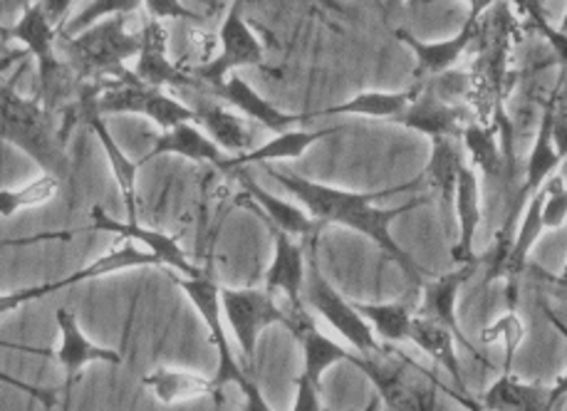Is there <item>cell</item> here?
<instances>
[{"label":"cell","mask_w":567,"mask_h":411,"mask_svg":"<svg viewBox=\"0 0 567 411\" xmlns=\"http://www.w3.org/2000/svg\"><path fill=\"white\" fill-rule=\"evenodd\" d=\"M266 174L270 178H276L288 194L296 196L302 204V208H306L315 220H320L322 226L338 224L342 228L357 230V234H362L364 238H370L386 258L394 260L396 266L402 268L406 280L412 282L414 288L424 286L422 268H419V263L396 244V238L392 236V224L404 214H412L414 208L424 206L426 198H414V202H409L404 206H394V208L377 206L380 198L412 192V188H416L419 184H424L422 176L414 178V182L382 188V192H344V188H334L328 184L310 182V178H302L296 174L278 172V168L272 166H266Z\"/></svg>","instance_id":"6da1fadb"},{"label":"cell","mask_w":567,"mask_h":411,"mask_svg":"<svg viewBox=\"0 0 567 411\" xmlns=\"http://www.w3.org/2000/svg\"><path fill=\"white\" fill-rule=\"evenodd\" d=\"M0 142L25 152L43 174L65 178L70 174V156L65 134L58 126L55 112H50L38 97H25L13 80L0 78Z\"/></svg>","instance_id":"7a4b0ae2"},{"label":"cell","mask_w":567,"mask_h":411,"mask_svg":"<svg viewBox=\"0 0 567 411\" xmlns=\"http://www.w3.org/2000/svg\"><path fill=\"white\" fill-rule=\"evenodd\" d=\"M350 364L370 379L390 411H449L439 402V379L394 347L384 355L352 352Z\"/></svg>","instance_id":"3957f363"},{"label":"cell","mask_w":567,"mask_h":411,"mask_svg":"<svg viewBox=\"0 0 567 411\" xmlns=\"http://www.w3.org/2000/svg\"><path fill=\"white\" fill-rule=\"evenodd\" d=\"M68 65L82 80L104 82L127 72V60L140 55V33H132L127 16L104 18L78 35H60Z\"/></svg>","instance_id":"277c9868"},{"label":"cell","mask_w":567,"mask_h":411,"mask_svg":"<svg viewBox=\"0 0 567 411\" xmlns=\"http://www.w3.org/2000/svg\"><path fill=\"white\" fill-rule=\"evenodd\" d=\"M94 104H97L102 117H107V114H142V117L159 126L162 132L172 130L176 124L194 122L192 107H186L184 102H178L164 90L134 78L132 70L114 80L100 82Z\"/></svg>","instance_id":"5b68a950"},{"label":"cell","mask_w":567,"mask_h":411,"mask_svg":"<svg viewBox=\"0 0 567 411\" xmlns=\"http://www.w3.org/2000/svg\"><path fill=\"white\" fill-rule=\"evenodd\" d=\"M6 40H16L23 45L38 62V82L40 90L35 97L45 104L50 112H55V102L62 97L68 88L70 65L58 55V28L50 23L40 0L25 6L23 16L18 18L16 25L3 30Z\"/></svg>","instance_id":"8992f818"},{"label":"cell","mask_w":567,"mask_h":411,"mask_svg":"<svg viewBox=\"0 0 567 411\" xmlns=\"http://www.w3.org/2000/svg\"><path fill=\"white\" fill-rule=\"evenodd\" d=\"M302 300H306L330 328L338 330L344 340L354 347L357 355H384L390 350V345H382L380 337L374 335L372 325L354 308V302L344 300L342 295L330 286V280L322 276L318 258H315V250L310 253Z\"/></svg>","instance_id":"52a82bcc"},{"label":"cell","mask_w":567,"mask_h":411,"mask_svg":"<svg viewBox=\"0 0 567 411\" xmlns=\"http://www.w3.org/2000/svg\"><path fill=\"white\" fill-rule=\"evenodd\" d=\"M220 308L234 330L246 364L254 362L258 335L270 325L290 330L292 315L286 312L266 288H220Z\"/></svg>","instance_id":"ba28073f"},{"label":"cell","mask_w":567,"mask_h":411,"mask_svg":"<svg viewBox=\"0 0 567 411\" xmlns=\"http://www.w3.org/2000/svg\"><path fill=\"white\" fill-rule=\"evenodd\" d=\"M169 273L172 282H176L178 288L186 292V298L194 302V308L202 315L206 322L208 337H212V345L218 352V370L214 374V384L218 392H224L226 384H240L248 372L238 364L234 350H230L228 335H226V325H224V308H220V288L208 276H198V278H186L178 276L174 270Z\"/></svg>","instance_id":"9c48e42d"},{"label":"cell","mask_w":567,"mask_h":411,"mask_svg":"<svg viewBox=\"0 0 567 411\" xmlns=\"http://www.w3.org/2000/svg\"><path fill=\"white\" fill-rule=\"evenodd\" d=\"M262 62H266V48L244 18L240 0H236L218 30V55L208 60L206 65H198L196 80L202 84H214L228 78L230 72L260 68Z\"/></svg>","instance_id":"30bf717a"},{"label":"cell","mask_w":567,"mask_h":411,"mask_svg":"<svg viewBox=\"0 0 567 411\" xmlns=\"http://www.w3.org/2000/svg\"><path fill=\"white\" fill-rule=\"evenodd\" d=\"M478 268H481V260L474 258V260L458 263V268L449 270L446 276L424 282V286H422V302H419L416 315H422V318H429V320H434L439 325H444V328H449L451 332H454L456 342L461 347H466V350L474 355L476 360H481L483 364L491 367L488 357H483L478 352V347L471 345V340L464 335V330H461L458 318H456L458 292H461V288H464L471 278L476 276Z\"/></svg>","instance_id":"8fae6325"},{"label":"cell","mask_w":567,"mask_h":411,"mask_svg":"<svg viewBox=\"0 0 567 411\" xmlns=\"http://www.w3.org/2000/svg\"><path fill=\"white\" fill-rule=\"evenodd\" d=\"M97 90H100V82H90V84H85V90H80V102L75 107V114H78V120L82 124H87L94 132V136H97L102 152L110 162L114 182H117V186H120L122 202H124V206H127V220L130 224H136V220H140V216H136V176H140V164L132 162L130 156L122 152V146L107 130V124H104V117L97 112V104H94Z\"/></svg>","instance_id":"7c38bea8"},{"label":"cell","mask_w":567,"mask_h":411,"mask_svg":"<svg viewBox=\"0 0 567 411\" xmlns=\"http://www.w3.org/2000/svg\"><path fill=\"white\" fill-rule=\"evenodd\" d=\"M134 78L152 84V88H202L196 75L178 68L169 58V30L162 20L150 18L140 30V55L134 62Z\"/></svg>","instance_id":"4fadbf2b"},{"label":"cell","mask_w":567,"mask_h":411,"mask_svg":"<svg viewBox=\"0 0 567 411\" xmlns=\"http://www.w3.org/2000/svg\"><path fill=\"white\" fill-rule=\"evenodd\" d=\"M90 218H92L94 230H110V234H114V236L134 240V244H142L146 248V253H152V256L159 258L164 270H174V273H178V276H186V278L202 276V270H198L194 263L186 258L182 244H178L176 238L162 234V230L144 228V226H140V220H136V224L124 220L122 224V220L110 216L102 206H92Z\"/></svg>","instance_id":"5bb4252c"},{"label":"cell","mask_w":567,"mask_h":411,"mask_svg":"<svg viewBox=\"0 0 567 411\" xmlns=\"http://www.w3.org/2000/svg\"><path fill=\"white\" fill-rule=\"evenodd\" d=\"M206 90L212 92L214 97H218L220 102H226V104H230V107H236L240 114H246L248 120H254L260 126H266V130H270L272 134L288 132L296 124L310 120V114L282 112L270 100L262 97L260 92L250 88V84L238 75V72H230V75L220 82L206 84Z\"/></svg>","instance_id":"9a60e30c"},{"label":"cell","mask_w":567,"mask_h":411,"mask_svg":"<svg viewBox=\"0 0 567 411\" xmlns=\"http://www.w3.org/2000/svg\"><path fill=\"white\" fill-rule=\"evenodd\" d=\"M55 322L60 330V347H58V362L68 377V389L75 387L82 370L92 362L102 364H122V355L117 350H110V347L94 345L87 340V335L80 330L75 312L68 308H60L55 312Z\"/></svg>","instance_id":"2e32d148"},{"label":"cell","mask_w":567,"mask_h":411,"mask_svg":"<svg viewBox=\"0 0 567 411\" xmlns=\"http://www.w3.org/2000/svg\"><path fill=\"white\" fill-rule=\"evenodd\" d=\"M394 122L406 126V130L426 134L429 140L461 136V130L468 124V104H449L424 90L422 82H419V94L414 102Z\"/></svg>","instance_id":"e0dca14e"},{"label":"cell","mask_w":567,"mask_h":411,"mask_svg":"<svg viewBox=\"0 0 567 411\" xmlns=\"http://www.w3.org/2000/svg\"><path fill=\"white\" fill-rule=\"evenodd\" d=\"M481 23H483V20H481ZM394 35H396V40H402L404 45L416 55V72H414V75L419 80H426L432 75H439V72H446L451 68H456V62L464 58V52H468V48L478 40L481 25L464 23V28H461L454 38L439 40V42L419 40L416 35L409 33L406 28H396Z\"/></svg>","instance_id":"ac0fdd59"},{"label":"cell","mask_w":567,"mask_h":411,"mask_svg":"<svg viewBox=\"0 0 567 411\" xmlns=\"http://www.w3.org/2000/svg\"><path fill=\"white\" fill-rule=\"evenodd\" d=\"M458 140L464 144V152L468 154V164L483 172V176L491 178V182L511 178L513 166H516V154H508L503 150L496 124L468 122L461 130Z\"/></svg>","instance_id":"d6986e66"},{"label":"cell","mask_w":567,"mask_h":411,"mask_svg":"<svg viewBox=\"0 0 567 411\" xmlns=\"http://www.w3.org/2000/svg\"><path fill=\"white\" fill-rule=\"evenodd\" d=\"M290 332L296 335L302 345V360H306V370H302V374H306L315 387H320L322 374L328 372L330 367L340 362H350L352 352L344 350L342 345L332 342L328 335H322L318 328H315V322L306 312V308L292 310Z\"/></svg>","instance_id":"ffe728a7"},{"label":"cell","mask_w":567,"mask_h":411,"mask_svg":"<svg viewBox=\"0 0 567 411\" xmlns=\"http://www.w3.org/2000/svg\"><path fill=\"white\" fill-rule=\"evenodd\" d=\"M272 238H276V256H272L270 268L266 273V290L278 292L282 290L292 302V310L306 308L302 305V288H306V253L292 240V236L282 234V230L272 228Z\"/></svg>","instance_id":"44dd1931"},{"label":"cell","mask_w":567,"mask_h":411,"mask_svg":"<svg viewBox=\"0 0 567 411\" xmlns=\"http://www.w3.org/2000/svg\"><path fill=\"white\" fill-rule=\"evenodd\" d=\"M194 122L230 156L254 150V132L240 114L226 110L220 102L202 97L194 104Z\"/></svg>","instance_id":"7402d4cb"},{"label":"cell","mask_w":567,"mask_h":411,"mask_svg":"<svg viewBox=\"0 0 567 411\" xmlns=\"http://www.w3.org/2000/svg\"><path fill=\"white\" fill-rule=\"evenodd\" d=\"M164 154L184 156V160H192L198 164H214V166H220L228 160L226 152L220 150L212 136L202 132V126L196 122L176 124L172 130L162 132L152 142V152L146 154L140 164L156 160V156H164Z\"/></svg>","instance_id":"603a6c76"},{"label":"cell","mask_w":567,"mask_h":411,"mask_svg":"<svg viewBox=\"0 0 567 411\" xmlns=\"http://www.w3.org/2000/svg\"><path fill=\"white\" fill-rule=\"evenodd\" d=\"M332 134H340L338 126L332 130H288L280 132L268 140L266 144L254 146V150L240 154V156H228V160L220 164L218 168H240L248 164H270V162H290V160H300L310 146L318 144L320 140H328Z\"/></svg>","instance_id":"cb8c5ba5"},{"label":"cell","mask_w":567,"mask_h":411,"mask_svg":"<svg viewBox=\"0 0 567 411\" xmlns=\"http://www.w3.org/2000/svg\"><path fill=\"white\" fill-rule=\"evenodd\" d=\"M454 208L458 218V244L454 248V260L466 263L474 260V240L478 234V226L483 220V206H481V182L476 168L466 164L464 172L458 176Z\"/></svg>","instance_id":"d4e9b609"},{"label":"cell","mask_w":567,"mask_h":411,"mask_svg":"<svg viewBox=\"0 0 567 411\" xmlns=\"http://www.w3.org/2000/svg\"><path fill=\"white\" fill-rule=\"evenodd\" d=\"M464 144L458 142V136H436L432 140V156L424 166V184L436 188L444 208L454 206L458 176L464 172Z\"/></svg>","instance_id":"484cf974"},{"label":"cell","mask_w":567,"mask_h":411,"mask_svg":"<svg viewBox=\"0 0 567 411\" xmlns=\"http://www.w3.org/2000/svg\"><path fill=\"white\" fill-rule=\"evenodd\" d=\"M486 411H553L550 387L523 382L513 372H503L483 394Z\"/></svg>","instance_id":"4316f807"},{"label":"cell","mask_w":567,"mask_h":411,"mask_svg":"<svg viewBox=\"0 0 567 411\" xmlns=\"http://www.w3.org/2000/svg\"><path fill=\"white\" fill-rule=\"evenodd\" d=\"M419 94V84L399 92H382V90H370L354 94L352 100L334 104V107L312 112L310 117H330V114H354V117H370V120H396L409 104L414 102Z\"/></svg>","instance_id":"83f0119b"},{"label":"cell","mask_w":567,"mask_h":411,"mask_svg":"<svg viewBox=\"0 0 567 411\" xmlns=\"http://www.w3.org/2000/svg\"><path fill=\"white\" fill-rule=\"evenodd\" d=\"M409 342H414L419 350L426 352L436 364L444 367L454 384L464 392V372H461L458 357H456V337L444 325H439L422 315L414 312L412 328H409Z\"/></svg>","instance_id":"f1b7e54d"},{"label":"cell","mask_w":567,"mask_h":411,"mask_svg":"<svg viewBox=\"0 0 567 411\" xmlns=\"http://www.w3.org/2000/svg\"><path fill=\"white\" fill-rule=\"evenodd\" d=\"M240 184H244L246 194L254 198V204H258L262 210H266L272 228L282 230V234L288 236H312L318 234L322 228L320 220H315L306 208H300L290 202H282L276 194L266 192V188H260L254 178L240 174Z\"/></svg>","instance_id":"f546056e"},{"label":"cell","mask_w":567,"mask_h":411,"mask_svg":"<svg viewBox=\"0 0 567 411\" xmlns=\"http://www.w3.org/2000/svg\"><path fill=\"white\" fill-rule=\"evenodd\" d=\"M144 387L156 397V402L172 407L176 402L196 397H214L220 402V392L214 384V379L198 377L192 372L176 370H154L144 377Z\"/></svg>","instance_id":"4dcf8cb0"},{"label":"cell","mask_w":567,"mask_h":411,"mask_svg":"<svg viewBox=\"0 0 567 411\" xmlns=\"http://www.w3.org/2000/svg\"><path fill=\"white\" fill-rule=\"evenodd\" d=\"M545 194H548V186H543L540 192L535 194L528 204H525L523 216H520V226L516 228V234H513L511 250L506 256V263H503L501 278H516L518 273L525 268V263H528L533 246L538 244V238L545 230V226H543Z\"/></svg>","instance_id":"1f68e13d"},{"label":"cell","mask_w":567,"mask_h":411,"mask_svg":"<svg viewBox=\"0 0 567 411\" xmlns=\"http://www.w3.org/2000/svg\"><path fill=\"white\" fill-rule=\"evenodd\" d=\"M362 318L384 342H409L414 310L406 302H354Z\"/></svg>","instance_id":"d6a6232c"},{"label":"cell","mask_w":567,"mask_h":411,"mask_svg":"<svg viewBox=\"0 0 567 411\" xmlns=\"http://www.w3.org/2000/svg\"><path fill=\"white\" fill-rule=\"evenodd\" d=\"M60 182L62 178L58 176L43 174L20 188H0V216L13 218L16 214H20V210L52 202L60 192Z\"/></svg>","instance_id":"836d02e7"},{"label":"cell","mask_w":567,"mask_h":411,"mask_svg":"<svg viewBox=\"0 0 567 411\" xmlns=\"http://www.w3.org/2000/svg\"><path fill=\"white\" fill-rule=\"evenodd\" d=\"M144 6V0H90L85 8H80L75 16H72L65 28L60 30V35H78L82 30H87L90 25L100 23L104 18H114V16H132Z\"/></svg>","instance_id":"e575fe53"},{"label":"cell","mask_w":567,"mask_h":411,"mask_svg":"<svg viewBox=\"0 0 567 411\" xmlns=\"http://www.w3.org/2000/svg\"><path fill=\"white\" fill-rule=\"evenodd\" d=\"M523 340H525V325L516 310V302H511L508 312H503L496 322H491L488 328L481 330L483 345L501 342L503 347H506V357H503V372H511L513 357H516Z\"/></svg>","instance_id":"d590c367"},{"label":"cell","mask_w":567,"mask_h":411,"mask_svg":"<svg viewBox=\"0 0 567 411\" xmlns=\"http://www.w3.org/2000/svg\"><path fill=\"white\" fill-rule=\"evenodd\" d=\"M422 88L436 94L439 100L449 104H468L471 97V70H458L451 68L446 72H439V75L426 78Z\"/></svg>","instance_id":"8d00e7d4"},{"label":"cell","mask_w":567,"mask_h":411,"mask_svg":"<svg viewBox=\"0 0 567 411\" xmlns=\"http://www.w3.org/2000/svg\"><path fill=\"white\" fill-rule=\"evenodd\" d=\"M520 10H523V16L528 18V25L538 30L543 40L553 48L555 58H558L560 65L567 70V35L563 33V30L548 23V18H545V13H543L540 0H528V3H525Z\"/></svg>","instance_id":"74e56055"},{"label":"cell","mask_w":567,"mask_h":411,"mask_svg":"<svg viewBox=\"0 0 567 411\" xmlns=\"http://www.w3.org/2000/svg\"><path fill=\"white\" fill-rule=\"evenodd\" d=\"M70 286H75V280H72V276L60 278V280H52V282H43V286H30V288H20V290L0 295V318H3V315H8V312L18 310V308H23V305H30V302H35V300H43L45 295L58 292V290H65Z\"/></svg>","instance_id":"f35d334b"},{"label":"cell","mask_w":567,"mask_h":411,"mask_svg":"<svg viewBox=\"0 0 567 411\" xmlns=\"http://www.w3.org/2000/svg\"><path fill=\"white\" fill-rule=\"evenodd\" d=\"M545 186H548V194H545L543 202V226L555 230L567 224V186L558 174L550 176Z\"/></svg>","instance_id":"ab89813d"},{"label":"cell","mask_w":567,"mask_h":411,"mask_svg":"<svg viewBox=\"0 0 567 411\" xmlns=\"http://www.w3.org/2000/svg\"><path fill=\"white\" fill-rule=\"evenodd\" d=\"M144 8L156 20H194V23H202V16L186 8L182 0H144Z\"/></svg>","instance_id":"60d3db41"},{"label":"cell","mask_w":567,"mask_h":411,"mask_svg":"<svg viewBox=\"0 0 567 411\" xmlns=\"http://www.w3.org/2000/svg\"><path fill=\"white\" fill-rule=\"evenodd\" d=\"M296 404H292V411H322L320 404V387H315L306 374H300L296 379Z\"/></svg>","instance_id":"b9f144b4"},{"label":"cell","mask_w":567,"mask_h":411,"mask_svg":"<svg viewBox=\"0 0 567 411\" xmlns=\"http://www.w3.org/2000/svg\"><path fill=\"white\" fill-rule=\"evenodd\" d=\"M0 384H8V387L18 389V392H23V394H28L30 399H35V402H40L45 409H52V407L58 404L55 394L48 392V389H40V387L28 384V382H23V379H18V377L8 374V372H3V370H0Z\"/></svg>","instance_id":"7bdbcfd3"},{"label":"cell","mask_w":567,"mask_h":411,"mask_svg":"<svg viewBox=\"0 0 567 411\" xmlns=\"http://www.w3.org/2000/svg\"><path fill=\"white\" fill-rule=\"evenodd\" d=\"M553 144L560 160H567V100L555 102L553 114Z\"/></svg>","instance_id":"ee69618b"},{"label":"cell","mask_w":567,"mask_h":411,"mask_svg":"<svg viewBox=\"0 0 567 411\" xmlns=\"http://www.w3.org/2000/svg\"><path fill=\"white\" fill-rule=\"evenodd\" d=\"M238 387L240 392H244V411H272L270 404L266 402V397H262L260 387L248 374L240 379Z\"/></svg>","instance_id":"f6af8a7d"},{"label":"cell","mask_w":567,"mask_h":411,"mask_svg":"<svg viewBox=\"0 0 567 411\" xmlns=\"http://www.w3.org/2000/svg\"><path fill=\"white\" fill-rule=\"evenodd\" d=\"M72 3H75V0H40V6H43L50 23L58 28V33L68 23V13H70Z\"/></svg>","instance_id":"bcb514c9"},{"label":"cell","mask_w":567,"mask_h":411,"mask_svg":"<svg viewBox=\"0 0 567 411\" xmlns=\"http://www.w3.org/2000/svg\"><path fill=\"white\" fill-rule=\"evenodd\" d=\"M424 3H434V0H424ZM466 3H468V8H471L466 23H468V25H481L483 16H486L493 6L501 3V0H466Z\"/></svg>","instance_id":"7dc6e473"},{"label":"cell","mask_w":567,"mask_h":411,"mask_svg":"<svg viewBox=\"0 0 567 411\" xmlns=\"http://www.w3.org/2000/svg\"><path fill=\"white\" fill-rule=\"evenodd\" d=\"M550 394H553V402L558 404L563 397H567V372L558 379V382H555L553 387H550Z\"/></svg>","instance_id":"c3c4849f"},{"label":"cell","mask_w":567,"mask_h":411,"mask_svg":"<svg viewBox=\"0 0 567 411\" xmlns=\"http://www.w3.org/2000/svg\"><path fill=\"white\" fill-rule=\"evenodd\" d=\"M558 282H560V286H565V288H567V260H565V268H563V273L558 276Z\"/></svg>","instance_id":"681fc988"},{"label":"cell","mask_w":567,"mask_h":411,"mask_svg":"<svg viewBox=\"0 0 567 411\" xmlns=\"http://www.w3.org/2000/svg\"><path fill=\"white\" fill-rule=\"evenodd\" d=\"M380 404H382V402H380V399H374V402H372L370 407H367L364 411H380Z\"/></svg>","instance_id":"f907efd6"},{"label":"cell","mask_w":567,"mask_h":411,"mask_svg":"<svg viewBox=\"0 0 567 411\" xmlns=\"http://www.w3.org/2000/svg\"><path fill=\"white\" fill-rule=\"evenodd\" d=\"M558 30H563V33L567 35V13L563 16V20H560V25H558Z\"/></svg>","instance_id":"816d5d0a"},{"label":"cell","mask_w":567,"mask_h":411,"mask_svg":"<svg viewBox=\"0 0 567 411\" xmlns=\"http://www.w3.org/2000/svg\"><path fill=\"white\" fill-rule=\"evenodd\" d=\"M3 42H6V38H3V30H0V50H3Z\"/></svg>","instance_id":"f5cc1de1"}]
</instances>
